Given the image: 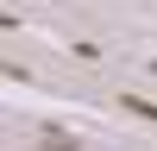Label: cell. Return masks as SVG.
Returning <instances> with one entry per match:
<instances>
[{
	"label": "cell",
	"instance_id": "6da1fadb",
	"mask_svg": "<svg viewBox=\"0 0 157 151\" xmlns=\"http://www.w3.org/2000/svg\"><path fill=\"white\" fill-rule=\"evenodd\" d=\"M120 107H126V113H145V120H157V101H145V95H126Z\"/></svg>",
	"mask_w": 157,
	"mask_h": 151
}]
</instances>
